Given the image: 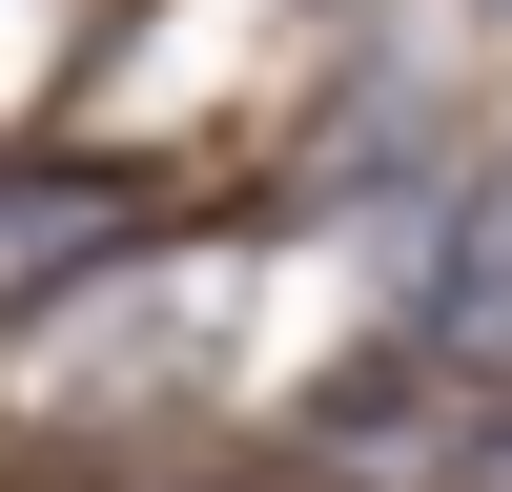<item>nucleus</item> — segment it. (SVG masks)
Wrapping results in <instances>:
<instances>
[{
	"mask_svg": "<svg viewBox=\"0 0 512 492\" xmlns=\"http://www.w3.org/2000/svg\"><path fill=\"white\" fill-rule=\"evenodd\" d=\"M144 226H164V205L123 185V164H0V328L82 308L103 267H144Z\"/></svg>",
	"mask_w": 512,
	"mask_h": 492,
	"instance_id": "f257e3e1",
	"label": "nucleus"
},
{
	"mask_svg": "<svg viewBox=\"0 0 512 492\" xmlns=\"http://www.w3.org/2000/svg\"><path fill=\"white\" fill-rule=\"evenodd\" d=\"M21 492H267V472H226V451L144 431V451H21Z\"/></svg>",
	"mask_w": 512,
	"mask_h": 492,
	"instance_id": "f03ea898",
	"label": "nucleus"
}]
</instances>
